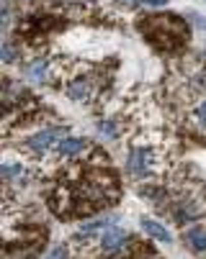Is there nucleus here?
<instances>
[{
    "label": "nucleus",
    "mask_w": 206,
    "mask_h": 259,
    "mask_svg": "<svg viewBox=\"0 0 206 259\" xmlns=\"http://www.w3.org/2000/svg\"><path fill=\"white\" fill-rule=\"evenodd\" d=\"M150 167H152V152L150 149H145V146H140V149H134L131 154H129V172H134V175H147L150 172Z\"/></svg>",
    "instance_id": "nucleus-3"
},
{
    "label": "nucleus",
    "mask_w": 206,
    "mask_h": 259,
    "mask_svg": "<svg viewBox=\"0 0 206 259\" xmlns=\"http://www.w3.org/2000/svg\"><path fill=\"white\" fill-rule=\"evenodd\" d=\"M196 116H198V118H201V121L206 123V103H201V105H198V110H196Z\"/></svg>",
    "instance_id": "nucleus-14"
},
{
    "label": "nucleus",
    "mask_w": 206,
    "mask_h": 259,
    "mask_svg": "<svg viewBox=\"0 0 206 259\" xmlns=\"http://www.w3.org/2000/svg\"><path fill=\"white\" fill-rule=\"evenodd\" d=\"M28 75H31L33 80H42V77H44V62H33L31 69H28Z\"/></svg>",
    "instance_id": "nucleus-13"
},
{
    "label": "nucleus",
    "mask_w": 206,
    "mask_h": 259,
    "mask_svg": "<svg viewBox=\"0 0 206 259\" xmlns=\"http://www.w3.org/2000/svg\"><path fill=\"white\" fill-rule=\"evenodd\" d=\"M98 131H100L103 136H109V139L116 136V126H114L111 121H98Z\"/></svg>",
    "instance_id": "nucleus-12"
},
{
    "label": "nucleus",
    "mask_w": 206,
    "mask_h": 259,
    "mask_svg": "<svg viewBox=\"0 0 206 259\" xmlns=\"http://www.w3.org/2000/svg\"><path fill=\"white\" fill-rule=\"evenodd\" d=\"M3 59H6V62H11V59H13V52H11V47H8V44L3 47Z\"/></svg>",
    "instance_id": "nucleus-15"
},
{
    "label": "nucleus",
    "mask_w": 206,
    "mask_h": 259,
    "mask_svg": "<svg viewBox=\"0 0 206 259\" xmlns=\"http://www.w3.org/2000/svg\"><path fill=\"white\" fill-rule=\"evenodd\" d=\"M145 3H147V6H165L167 0H145Z\"/></svg>",
    "instance_id": "nucleus-17"
},
{
    "label": "nucleus",
    "mask_w": 206,
    "mask_h": 259,
    "mask_svg": "<svg viewBox=\"0 0 206 259\" xmlns=\"http://www.w3.org/2000/svg\"><path fill=\"white\" fill-rule=\"evenodd\" d=\"M142 31H147L152 39H162L165 47H173L170 41V36H173L176 41H183L186 39V26L173 18V16H157V18H150L147 23H142Z\"/></svg>",
    "instance_id": "nucleus-1"
},
{
    "label": "nucleus",
    "mask_w": 206,
    "mask_h": 259,
    "mask_svg": "<svg viewBox=\"0 0 206 259\" xmlns=\"http://www.w3.org/2000/svg\"><path fill=\"white\" fill-rule=\"evenodd\" d=\"M124 241H126V234H124L121 229H114V226H109L106 231L100 234V246H103V251H116L119 246H124Z\"/></svg>",
    "instance_id": "nucleus-5"
},
{
    "label": "nucleus",
    "mask_w": 206,
    "mask_h": 259,
    "mask_svg": "<svg viewBox=\"0 0 206 259\" xmlns=\"http://www.w3.org/2000/svg\"><path fill=\"white\" fill-rule=\"evenodd\" d=\"M111 224H114V215H98V218H93V221H88V224L80 226V231H78L75 239H88V236H93L98 231H106Z\"/></svg>",
    "instance_id": "nucleus-4"
},
{
    "label": "nucleus",
    "mask_w": 206,
    "mask_h": 259,
    "mask_svg": "<svg viewBox=\"0 0 206 259\" xmlns=\"http://www.w3.org/2000/svg\"><path fill=\"white\" fill-rule=\"evenodd\" d=\"M0 175H3V180L21 177V164H3V167H0Z\"/></svg>",
    "instance_id": "nucleus-11"
},
{
    "label": "nucleus",
    "mask_w": 206,
    "mask_h": 259,
    "mask_svg": "<svg viewBox=\"0 0 206 259\" xmlns=\"http://www.w3.org/2000/svg\"><path fill=\"white\" fill-rule=\"evenodd\" d=\"M193 215H196V208H193L188 200H181L178 208H176V218H178V221H191Z\"/></svg>",
    "instance_id": "nucleus-9"
},
{
    "label": "nucleus",
    "mask_w": 206,
    "mask_h": 259,
    "mask_svg": "<svg viewBox=\"0 0 206 259\" xmlns=\"http://www.w3.org/2000/svg\"><path fill=\"white\" fill-rule=\"evenodd\" d=\"M85 146H88V141H85V139L67 136V139H62V141H59L57 152H59V157H75V154H80V152L85 149Z\"/></svg>",
    "instance_id": "nucleus-6"
},
{
    "label": "nucleus",
    "mask_w": 206,
    "mask_h": 259,
    "mask_svg": "<svg viewBox=\"0 0 206 259\" xmlns=\"http://www.w3.org/2000/svg\"><path fill=\"white\" fill-rule=\"evenodd\" d=\"M67 254V249L64 246H57V249H52V256H64Z\"/></svg>",
    "instance_id": "nucleus-16"
},
{
    "label": "nucleus",
    "mask_w": 206,
    "mask_h": 259,
    "mask_svg": "<svg viewBox=\"0 0 206 259\" xmlns=\"http://www.w3.org/2000/svg\"><path fill=\"white\" fill-rule=\"evenodd\" d=\"M62 139H64V128L54 126V128H44V131H39V134H33L26 144L31 146L33 152H47V149H52V146H54L57 141H62Z\"/></svg>",
    "instance_id": "nucleus-2"
},
{
    "label": "nucleus",
    "mask_w": 206,
    "mask_h": 259,
    "mask_svg": "<svg viewBox=\"0 0 206 259\" xmlns=\"http://www.w3.org/2000/svg\"><path fill=\"white\" fill-rule=\"evenodd\" d=\"M70 98H73V100H83V98H88V85H85L83 80L73 82V85H70Z\"/></svg>",
    "instance_id": "nucleus-10"
},
{
    "label": "nucleus",
    "mask_w": 206,
    "mask_h": 259,
    "mask_svg": "<svg viewBox=\"0 0 206 259\" xmlns=\"http://www.w3.org/2000/svg\"><path fill=\"white\" fill-rule=\"evenodd\" d=\"M186 241H188L191 249L203 251V249H206V229H203V226H191V229L186 231Z\"/></svg>",
    "instance_id": "nucleus-8"
},
{
    "label": "nucleus",
    "mask_w": 206,
    "mask_h": 259,
    "mask_svg": "<svg viewBox=\"0 0 206 259\" xmlns=\"http://www.w3.org/2000/svg\"><path fill=\"white\" fill-rule=\"evenodd\" d=\"M142 229H145L147 236H152V239H157V241H165V244L173 239V236H170V231H167L165 226H160L157 221H152V218H145V221H142Z\"/></svg>",
    "instance_id": "nucleus-7"
}]
</instances>
